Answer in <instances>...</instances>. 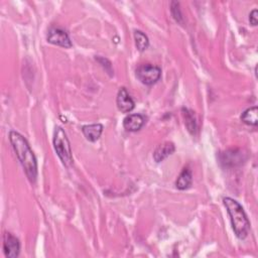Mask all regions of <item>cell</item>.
Here are the masks:
<instances>
[{
  "mask_svg": "<svg viewBox=\"0 0 258 258\" xmlns=\"http://www.w3.org/2000/svg\"><path fill=\"white\" fill-rule=\"evenodd\" d=\"M9 140L29 181L35 182L38 177V163L27 140L16 131H10Z\"/></svg>",
  "mask_w": 258,
  "mask_h": 258,
  "instance_id": "1",
  "label": "cell"
},
{
  "mask_svg": "<svg viewBox=\"0 0 258 258\" xmlns=\"http://www.w3.org/2000/svg\"><path fill=\"white\" fill-rule=\"evenodd\" d=\"M223 203L231 219V224L235 235L239 239H245L250 231V222L242 206L231 198H224Z\"/></svg>",
  "mask_w": 258,
  "mask_h": 258,
  "instance_id": "2",
  "label": "cell"
},
{
  "mask_svg": "<svg viewBox=\"0 0 258 258\" xmlns=\"http://www.w3.org/2000/svg\"><path fill=\"white\" fill-rule=\"evenodd\" d=\"M54 147L55 151L62 161L63 165L67 168L71 167L73 164V155L71 143L69 138L62 127H57L54 133Z\"/></svg>",
  "mask_w": 258,
  "mask_h": 258,
  "instance_id": "3",
  "label": "cell"
},
{
  "mask_svg": "<svg viewBox=\"0 0 258 258\" xmlns=\"http://www.w3.org/2000/svg\"><path fill=\"white\" fill-rule=\"evenodd\" d=\"M136 77L144 85L152 86L156 84L162 76V70L152 64L140 65L136 69Z\"/></svg>",
  "mask_w": 258,
  "mask_h": 258,
  "instance_id": "4",
  "label": "cell"
},
{
  "mask_svg": "<svg viewBox=\"0 0 258 258\" xmlns=\"http://www.w3.org/2000/svg\"><path fill=\"white\" fill-rule=\"evenodd\" d=\"M47 40L50 44L60 46L66 49H70L73 46L67 31L57 26H52L49 29Z\"/></svg>",
  "mask_w": 258,
  "mask_h": 258,
  "instance_id": "5",
  "label": "cell"
},
{
  "mask_svg": "<svg viewBox=\"0 0 258 258\" xmlns=\"http://www.w3.org/2000/svg\"><path fill=\"white\" fill-rule=\"evenodd\" d=\"M3 251L6 257L15 258L20 251L19 240L11 233H4L3 235Z\"/></svg>",
  "mask_w": 258,
  "mask_h": 258,
  "instance_id": "6",
  "label": "cell"
},
{
  "mask_svg": "<svg viewBox=\"0 0 258 258\" xmlns=\"http://www.w3.org/2000/svg\"><path fill=\"white\" fill-rule=\"evenodd\" d=\"M245 161L244 154L238 150H230L225 153L220 154V162L223 166L232 168L241 165Z\"/></svg>",
  "mask_w": 258,
  "mask_h": 258,
  "instance_id": "7",
  "label": "cell"
},
{
  "mask_svg": "<svg viewBox=\"0 0 258 258\" xmlns=\"http://www.w3.org/2000/svg\"><path fill=\"white\" fill-rule=\"evenodd\" d=\"M117 107L122 113H129L135 107V103L125 88H120L116 99Z\"/></svg>",
  "mask_w": 258,
  "mask_h": 258,
  "instance_id": "8",
  "label": "cell"
},
{
  "mask_svg": "<svg viewBox=\"0 0 258 258\" xmlns=\"http://www.w3.org/2000/svg\"><path fill=\"white\" fill-rule=\"evenodd\" d=\"M145 118L141 114H131L124 118L123 127L129 132H136L142 128Z\"/></svg>",
  "mask_w": 258,
  "mask_h": 258,
  "instance_id": "9",
  "label": "cell"
},
{
  "mask_svg": "<svg viewBox=\"0 0 258 258\" xmlns=\"http://www.w3.org/2000/svg\"><path fill=\"white\" fill-rule=\"evenodd\" d=\"M174 151H175V147L172 142H169V141L164 142L156 149L154 153V160L157 163H161L164 160H166L168 157L172 155Z\"/></svg>",
  "mask_w": 258,
  "mask_h": 258,
  "instance_id": "10",
  "label": "cell"
},
{
  "mask_svg": "<svg viewBox=\"0 0 258 258\" xmlns=\"http://www.w3.org/2000/svg\"><path fill=\"white\" fill-rule=\"evenodd\" d=\"M192 182H193L192 172L189 168H185L181 171L179 175L177 176V179L175 181V186L178 190L183 191V190L189 189L192 186Z\"/></svg>",
  "mask_w": 258,
  "mask_h": 258,
  "instance_id": "11",
  "label": "cell"
},
{
  "mask_svg": "<svg viewBox=\"0 0 258 258\" xmlns=\"http://www.w3.org/2000/svg\"><path fill=\"white\" fill-rule=\"evenodd\" d=\"M82 131L89 141L95 142L100 138L103 132V125L100 123L85 125L82 127Z\"/></svg>",
  "mask_w": 258,
  "mask_h": 258,
  "instance_id": "12",
  "label": "cell"
},
{
  "mask_svg": "<svg viewBox=\"0 0 258 258\" xmlns=\"http://www.w3.org/2000/svg\"><path fill=\"white\" fill-rule=\"evenodd\" d=\"M181 111H182L183 118H185V124H186L189 132L193 135L196 134L198 126H197V121H196V117H195L194 112L191 111V110L187 109V108H182Z\"/></svg>",
  "mask_w": 258,
  "mask_h": 258,
  "instance_id": "13",
  "label": "cell"
},
{
  "mask_svg": "<svg viewBox=\"0 0 258 258\" xmlns=\"http://www.w3.org/2000/svg\"><path fill=\"white\" fill-rule=\"evenodd\" d=\"M257 112H258V109L256 106L251 107L242 113L241 115V120L250 126H256L258 123V118H257Z\"/></svg>",
  "mask_w": 258,
  "mask_h": 258,
  "instance_id": "14",
  "label": "cell"
},
{
  "mask_svg": "<svg viewBox=\"0 0 258 258\" xmlns=\"http://www.w3.org/2000/svg\"><path fill=\"white\" fill-rule=\"evenodd\" d=\"M134 40H135L136 48L140 52L145 51L150 46L149 38H147V36L140 30H135L134 31Z\"/></svg>",
  "mask_w": 258,
  "mask_h": 258,
  "instance_id": "15",
  "label": "cell"
},
{
  "mask_svg": "<svg viewBox=\"0 0 258 258\" xmlns=\"http://www.w3.org/2000/svg\"><path fill=\"white\" fill-rule=\"evenodd\" d=\"M171 10H172V14L173 18L175 19V21L182 24L183 19H182V14H181V11L179 8V3L176 1H172L171 3Z\"/></svg>",
  "mask_w": 258,
  "mask_h": 258,
  "instance_id": "16",
  "label": "cell"
},
{
  "mask_svg": "<svg viewBox=\"0 0 258 258\" xmlns=\"http://www.w3.org/2000/svg\"><path fill=\"white\" fill-rule=\"evenodd\" d=\"M96 61H98L101 64V66L105 69L106 72H108L110 76H113L112 65L109 62V60H107L106 58H102V57H96Z\"/></svg>",
  "mask_w": 258,
  "mask_h": 258,
  "instance_id": "17",
  "label": "cell"
},
{
  "mask_svg": "<svg viewBox=\"0 0 258 258\" xmlns=\"http://www.w3.org/2000/svg\"><path fill=\"white\" fill-rule=\"evenodd\" d=\"M249 21L253 26L257 25V9H253L249 14Z\"/></svg>",
  "mask_w": 258,
  "mask_h": 258,
  "instance_id": "18",
  "label": "cell"
}]
</instances>
